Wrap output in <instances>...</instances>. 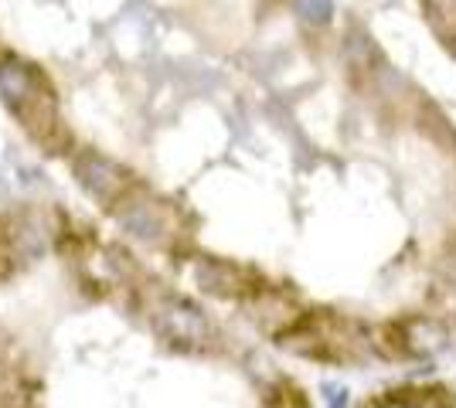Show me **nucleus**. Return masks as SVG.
Masks as SVG:
<instances>
[{
	"label": "nucleus",
	"instance_id": "obj_1",
	"mask_svg": "<svg viewBox=\"0 0 456 408\" xmlns=\"http://www.w3.org/2000/svg\"><path fill=\"white\" fill-rule=\"evenodd\" d=\"M0 99L7 102V109L14 116L24 119L41 106H52L55 92H52L48 78L41 76V68L14 59V55H4L0 59Z\"/></svg>",
	"mask_w": 456,
	"mask_h": 408
},
{
	"label": "nucleus",
	"instance_id": "obj_2",
	"mask_svg": "<svg viewBox=\"0 0 456 408\" xmlns=\"http://www.w3.org/2000/svg\"><path fill=\"white\" fill-rule=\"evenodd\" d=\"M72 167H76V180L99 204H119L130 191V174L116 160L95 154V150H82Z\"/></svg>",
	"mask_w": 456,
	"mask_h": 408
},
{
	"label": "nucleus",
	"instance_id": "obj_3",
	"mask_svg": "<svg viewBox=\"0 0 456 408\" xmlns=\"http://www.w3.org/2000/svg\"><path fill=\"white\" fill-rule=\"evenodd\" d=\"M153 320H157V327H160L164 337L184 340V344H198L208 333L205 316L194 310V307H188V303H181V300H160L153 307Z\"/></svg>",
	"mask_w": 456,
	"mask_h": 408
},
{
	"label": "nucleus",
	"instance_id": "obj_4",
	"mask_svg": "<svg viewBox=\"0 0 456 408\" xmlns=\"http://www.w3.org/2000/svg\"><path fill=\"white\" fill-rule=\"evenodd\" d=\"M116 218H119V225L126 232L143 238V242H160L167 235V214L157 201H134L130 197V201H123L116 208Z\"/></svg>",
	"mask_w": 456,
	"mask_h": 408
},
{
	"label": "nucleus",
	"instance_id": "obj_5",
	"mask_svg": "<svg viewBox=\"0 0 456 408\" xmlns=\"http://www.w3.org/2000/svg\"><path fill=\"white\" fill-rule=\"evenodd\" d=\"M194 279H198V286L208 292H239L242 290V283H246V276L242 269H235V266H228V262H215V259H205V262H198L194 266Z\"/></svg>",
	"mask_w": 456,
	"mask_h": 408
}]
</instances>
